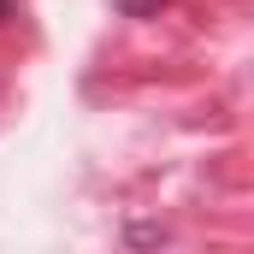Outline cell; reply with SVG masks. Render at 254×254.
<instances>
[{"instance_id":"1","label":"cell","mask_w":254,"mask_h":254,"mask_svg":"<svg viewBox=\"0 0 254 254\" xmlns=\"http://www.w3.org/2000/svg\"><path fill=\"white\" fill-rule=\"evenodd\" d=\"M119 6H125L130 18H148V12H160V6H166V0H119Z\"/></svg>"},{"instance_id":"2","label":"cell","mask_w":254,"mask_h":254,"mask_svg":"<svg viewBox=\"0 0 254 254\" xmlns=\"http://www.w3.org/2000/svg\"><path fill=\"white\" fill-rule=\"evenodd\" d=\"M6 18H12V0H0V24H6Z\"/></svg>"}]
</instances>
